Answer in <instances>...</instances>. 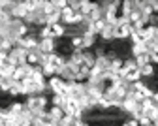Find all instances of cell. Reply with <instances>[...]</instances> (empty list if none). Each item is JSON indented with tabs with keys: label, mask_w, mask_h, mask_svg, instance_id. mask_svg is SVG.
Wrapping results in <instances>:
<instances>
[{
	"label": "cell",
	"mask_w": 158,
	"mask_h": 126,
	"mask_svg": "<svg viewBox=\"0 0 158 126\" xmlns=\"http://www.w3.org/2000/svg\"><path fill=\"white\" fill-rule=\"evenodd\" d=\"M132 30H130V25L128 27H115V40L117 41H126L130 38Z\"/></svg>",
	"instance_id": "7a4b0ae2"
},
{
	"label": "cell",
	"mask_w": 158,
	"mask_h": 126,
	"mask_svg": "<svg viewBox=\"0 0 158 126\" xmlns=\"http://www.w3.org/2000/svg\"><path fill=\"white\" fill-rule=\"evenodd\" d=\"M134 58H135V66H137V68H141V66L149 64V53H145V55H137V57H134Z\"/></svg>",
	"instance_id": "5bb4252c"
},
{
	"label": "cell",
	"mask_w": 158,
	"mask_h": 126,
	"mask_svg": "<svg viewBox=\"0 0 158 126\" xmlns=\"http://www.w3.org/2000/svg\"><path fill=\"white\" fill-rule=\"evenodd\" d=\"M49 115H51L56 122H60V120L66 117V113H64L62 107H55V106H49Z\"/></svg>",
	"instance_id": "ba28073f"
},
{
	"label": "cell",
	"mask_w": 158,
	"mask_h": 126,
	"mask_svg": "<svg viewBox=\"0 0 158 126\" xmlns=\"http://www.w3.org/2000/svg\"><path fill=\"white\" fill-rule=\"evenodd\" d=\"M51 32H53V38H64L66 27H64L62 23H58V25H53V27H51Z\"/></svg>",
	"instance_id": "7c38bea8"
},
{
	"label": "cell",
	"mask_w": 158,
	"mask_h": 126,
	"mask_svg": "<svg viewBox=\"0 0 158 126\" xmlns=\"http://www.w3.org/2000/svg\"><path fill=\"white\" fill-rule=\"evenodd\" d=\"M128 21H130V25L139 23V21H141V11H139V10H132L130 15H128Z\"/></svg>",
	"instance_id": "4fadbf2b"
},
{
	"label": "cell",
	"mask_w": 158,
	"mask_h": 126,
	"mask_svg": "<svg viewBox=\"0 0 158 126\" xmlns=\"http://www.w3.org/2000/svg\"><path fill=\"white\" fill-rule=\"evenodd\" d=\"M124 81H126V83H137V81H141V74H139V68H134V70H128V68H126V74H124Z\"/></svg>",
	"instance_id": "277c9868"
},
{
	"label": "cell",
	"mask_w": 158,
	"mask_h": 126,
	"mask_svg": "<svg viewBox=\"0 0 158 126\" xmlns=\"http://www.w3.org/2000/svg\"><path fill=\"white\" fill-rule=\"evenodd\" d=\"M83 64L89 66V68H92V66L96 64V55H94L92 49H85V51H83Z\"/></svg>",
	"instance_id": "8992f818"
},
{
	"label": "cell",
	"mask_w": 158,
	"mask_h": 126,
	"mask_svg": "<svg viewBox=\"0 0 158 126\" xmlns=\"http://www.w3.org/2000/svg\"><path fill=\"white\" fill-rule=\"evenodd\" d=\"M8 109H10L13 115H21L23 109H25V103H23V102H11L10 106H8Z\"/></svg>",
	"instance_id": "30bf717a"
},
{
	"label": "cell",
	"mask_w": 158,
	"mask_h": 126,
	"mask_svg": "<svg viewBox=\"0 0 158 126\" xmlns=\"http://www.w3.org/2000/svg\"><path fill=\"white\" fill-rule=\"evenodd\" d=\"M139 74H141V79H151V77L156 75V66H152L151 62H149V64H145V66L139 68Z\"/></svg>",
	"instance_id": "5b68a950"
},
{
	"label": "cell",
	"mask_w": 158,
	"mask_h": 126,
	"mask_svg": "<svg viewBox=\"0 0 158 126\" xmlns=\"http://www.w3.org/2000/svg\"><path fill=\"white\" fill-rule=\"evenodd\" d=\"M55 68L51 66V64H45V66H42V74H44V77L45 79H51V77H55Z\"/></svg>",
	"instance_id": "9a60e30c"
},
{
	"label": "cell",
	"mask_w": 158,
	"mask_h": 126,
	"mask_svg": "<svg viewBox=\"0 0 158 126\" xmlns=\"http://www.w3.org/2000/svg\"><path fill=\"white\" fill-rule=\"evenodd\" d=\"M40 51L45 53V55H51L55 53V38H45V40H40Z\"/></svg>",
	"instance_id": "6da1fadb"
},
{
	"label": "cell",
	"mask_w": 158,
	"mask_h": 126,
	"mask_svg": "<svg viewBox=\"0 0 158 126\" xmlns=\"http://www.w3.org/2000/svg\"><path fill=\"white\" fill-rule=\"evenodd\" d=\"M49 102H51V106H55V107H64L66 98H64V96H60V94H53V96L49 98Z\"/></svg>",
	"instance_id": "8fae6325"
},
{
	"label": "cell",
	"mask_w": 158,
	"mask_h": 126,
	"mask_svg": "<svg viewBox=\"0 0 158 126\" xmlns=\"http://www.w3.org/2000/svg\"><path fill=\"white\" fill-rule=\"evenodd\" d=\"M96 44H98V36H94L92 32H87L83 36V51L85 49H94Z\"/></svg>",
	"instance_id": "3957f363"
},
{
	"label": "cell",
	"mask_w": 158,
	"mask_h": 126,
	"mask_svg": "<svg viewBox=\"0 0 158 126\" xmlns=\"http://www.w3.org/2000/svg\"><path fill=\"white\" fill-rule=\"evenodd\" d=\"M68 62H72V64H83V49H73V53L68 57Z\"/></svg>",
	"instance_id": "52a82bcc"
},
{
	"label": "cell",
	"mask_w": 158,
	"mask_h": 126,
	"mask_svg": "<svg viewBox=\"0 0 158 126\" xmlns=\"http://www.w3.org/2000/svg\"><path fill=\"white\" fill-rule=\"evenodd\" d=\"M70 44L73 49H83V36H75V38H70Z\"/></svg>",
	"instance_id": "2e32d148"
},
{
	"label": "cell",
	"mask_w": 158,
	"mask_h": 126,
	"mask_svg": "<svg viewBox=\"0 0 158 126\" xmlns=\"http://www.w3.org/2000/svg\"><path fill=\"white\" fill-rule=\"evenodd\" d=\"M104 28H106V21H104V19H100V21H94V23H92L90 32H92L94 36H100V34L104 32Z\"/></svg>",
	"instance_id": "9c48e42d"
}]
</instances>
